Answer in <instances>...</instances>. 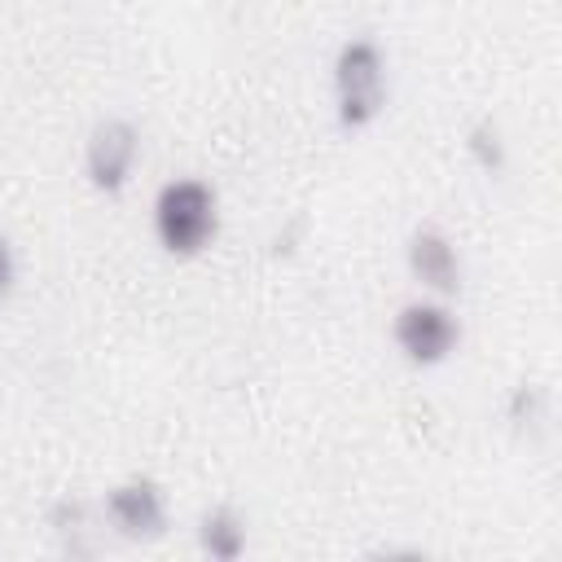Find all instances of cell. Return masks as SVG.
Masks as SVG:
<instances>
[{
    "label": "cell",
    "instance_id": "5b68a950",
    "mask_svg": "<svg viewBox=\"0 0 562 562\" xmlns=\"http://www.w3.org/2000/svg\"><path fill=\"white\" fill-rule=\"evenodd\" d=\"M101 514L110 522L114 536L123 540H162L171 527V509H167V492L154 474H127L119 483L105 487L101 496Z\"/></svg>",
    "mask_w": 562,
    "mask_h": 562
},
{
    "label": "cell",
    "instance_id": "6da1fadb",
    "mask_svg": "<svg viewBox=\"0 0 562 562\" xmlns=\"http://www.w3.org/2000/svg\"><path fill=\"white\" fill-rule=\"evenodd\" d=\"M224 224L220 193L202 176H171L154 189L149 202V228L162 255L171 259H198L202 250L215 246Z\"/></svg>",
    "mask_w": 562,
    "mask_h": 562
},
{
    "label": "cell",
    "instance_id": "7a4b0ae2",
    "mask_svg": "<svg viewBox=\"0 0 562 562\" xmlns=\"http://www.w3.org/2000/svg\"><path fill=\"white\" fill-rule=\"evenodd\" d=\"M391 97L386 48L373 35H347L329 61V101L342 132H369Z\"/></svg>",
    "mask_w": 562,
    "mask_h": 562
},
{
    "label": "cell",
    "instance_id": "9c48e42d",
    "mask_svg": "<svg viewBox=\"0 0 562 562\" xmlns=\"http://www.w3.org/2000/svg\"><path fill=\"white\" fill-rule=\"evenodd\" d=\"M505 417H509L514 426H536V422H544V391L531 386V382H518V386L509 391Z\"/></svg>",
    "mask_w": 562,
    "mask_h": 562
},
{
    "label": "cell",
    "instance_id": "8992f818",
    "mask_svg": "<svg viewBox=\"0 0 562 562\" xmlns=\"http://www.w3.org/2000/svg\"><path fill=\"white\" fill-rule=\"evenodd\" d=\"M404 268L408 277L435 294V299H457L461 285H465V263H461V250L457 241L439 228V224H417L408 237H404Z\"/></svg>",
    "mask_w": 562,
    "mask_h": 562
},
{
    "label": "cell",
    "instance_id": "ba28073f",
    "mask_svg": "<svg viewBox=\"0 0 562 562\" xmlns=\"http://www.w3.org/2000/svg\"><path fill=\"white\" fill-rule=\"evenodd\" d=\"M465 158L479 167V171H487V176H501L505 167H509V140H505V132H501V123L492 119V114H483V119H474L470 127H465Z\"/></svg>",
    "mask_w": 562,
    "mask_h": 562
},
{
    "label": "cell",
    "instance_id": "52a82bcc",
    "mask_svg": "<svg viewBox=\"0 0 562 562\" xmlns=\"http://www.w3.org/2000/svg\"><path fill=\"white\" fill-rule=\"evenodd\" d=\"M193 536H198V549H202L211 562H237V558L246 553V544H250L246 518H241L233 505H211V509H202Z\"/></svg>",
    "mask_w": 562,
    "mask_h": 562
},
{
    "label": "cell",
    "instance_id": "277c9868",
    "mask_svg": "<svg viewBox=\"0 0 562 562\" xmlns=\"http://www.w3.org/2000/svg\"><path fill=\"white\" fill-rule=\"evenodd\" d=\"M140 167V127L123 114H105L83 136V180L88 189L114 198L132 184Z\"/></svg>",
    "mask_w": 562,
    "mask_h": 562
},
{
    "label": "cell",
    "instance_id": "8fae6325",
    "mask_svg": "<svg viewBox=\"0 0 562 562\" xmlns=\"http://www.w3.org/2000/svg\"><path fill=\"white\" fill-rule=\"evenodd\" d=\"M13 285H18V250H13V237L0 228V307L9 303Z\"/></svg>",
    "mask_w": 562,
    "mask_h": 562
},
{
    "label": "cell",
    "instance_id": "30bf717a",
    "mask_svg": "<svg viewBox=\"0 0 562 562\" xmlns=\"http://www.w3.org/2000/svg\"><path fill=\"white\" fill-rule=\"evenodd\" d=\"M83 514H88V509H83L79 496H61V501L48 509V527L61 531V536H66V531H79V527H83Z\"/></svg>",
    "mask_w": 562,
    "mask_h": 562
},
{
    "label": "cell",
    "instance_id": "3957f363",
    "mask_svg": "<svg viewBox=\"0 0 562 562\" xmlns=\"http://www.w3.org/2000/svg\"><path fill=\"white\" fill-rule=\"evenodd\" d=\"M461 338H465V325H461L457 307L448 299H435V294L408 299L391 316V347L413 369H439V364H448L457 356Z\"/></svg>",
    "mask_w": 562,
    "mask_h": 562
}]
</instances>
